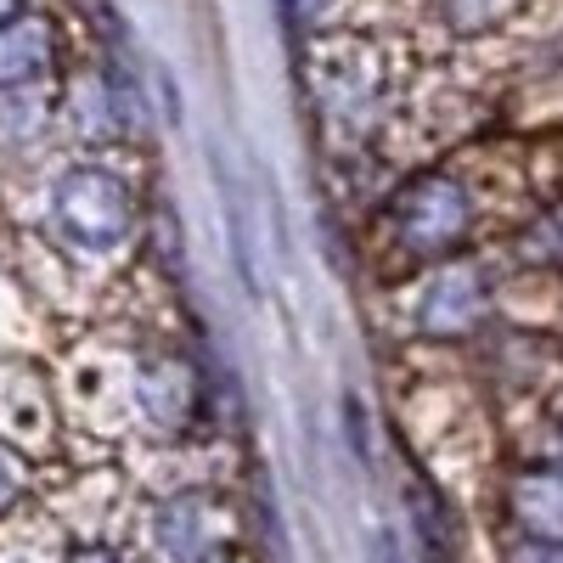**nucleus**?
Wrapping results in <instances>:
<instances>
[{
    "label": "nucleus",
    "instance_id": "f257e3e1",
    "mask_svg": "<svg viewBox=\"0 0 563 563\" xmlns=\"http://www.w3.org/2000/svg\"><path fill=\"white\" fill-rule=\"evenodd\" d=\"M389 220H395V238L406 254L434 260V254H451L474 231V203H467V192L451 175H417L395 198Z\"/></svg>",
    "mask_w": 563,
    "mask_h": 563
},
{
    "label": "nucleus",
    "instance_id": "f03ea898",
    "mask_svg": "<svg viewBox=\"0 0 563 563\" xmlns=\"http://www.w3.org/2000/svg\"><path fill=\"white\" fill-rule=\"evenodd\" d=\"M52 214L79 249H113L130 231V192L119 175L85 164L52 186Z\"/></svg>",
    "mask_w": 563,
    "mask_h": 563
},
{
    "label": "nucleus",
    "instance_id": "7ed1b4c3",
    "mask_svg": "<svg viewBox=\"0 0 563 563\" xmlns=\"http://www.w3.org/2000/svg\"><path fill=\"white\" fill-rule=\"evenodd\" d=\"M57 63V29L45 18H7L0 23V90H29V85H45Z\"/></svg>",
    "mask_w": 563,
    "mask_h": 563
},
{
    "label": "nucleus",
    "instance_id": "20e7f679",
    "mask_svg": "<svg viewBox=\"0 0 563 563\" xmlns=\"http://www.w3.org/2000/svg\"><path fill=\"white\" fill-rule=\"evenodd\" d=\"M490 294H485V276L474 265H451L434 276V288L422 294V327L429 333H467L479 316H485Z\"/></svg>",
    "mask_w": 563,
    "mask_h": 563
},
{
    "label": "nucleus",
    "instance_id": "39448f33",
    "mask_svg": "<svg viewBox=\"0 0 563 563\" xmlns=\"http://www.w3.org/2000/svg\"><path fill=\"white\" fill-rule=\"evenodd\" d=\"M135 395H141V411H147L153 422H186V411H192V389H186L175 361H147L141 366Z\"/></svg>",
    "mask_w": 563,
    "mask_h": 563
},
{
    "label": "nucleus",
    "instance_id": "423d86ee",
    "mask_svg": "<svg viewBox=\"0 0 563 563\" xmlns=\"http://www.w3.org/2000/svg\"><path fill=\"white\" fill-rule=\"evenodd\" d=\"M45 124H52V102H45L40 85L0 90V147H34Z\"/></svg>",
    "mask_w": 563,
    "mask_h": 563
},
{
    "label": "nucleus",
    "instance_id": "0eeeda50",
    "mask_svg": "<svg viewBox=\"0 0 563 563\" xmlns=\"http://www.w3.org/2000/svg\"><path fill=\"white\" fill-rule=\"evenodd\" d=\"M512 507L525 512V525L541 536H563V474H530L512 490Z\"/></svg>",
    "mask_w": 563,
    "mask_h": 563
},
{
    "label": "nucleus",
    "instance_id": "6e6552de",
    "mask_svg": "<svg viewBox=\"0 0 563 563\" xmlns=\"http://www.w3.org/2000/svg\"><path fill=\"white\" fill-rule=\"evenodd\" d=\"M525 254L536 265H563V209H547L530 231H525Z\"/></svg>",
    "mask_w": 563,
    "mask_h": 563
},
{
    "label": "nucleus",
    "instance_id": "1a4fd4ad",
    "mask_svg": "<svg viewBox=\"0 0 563 563\" xmlns=\"http://www.w3.org/2000/svg\"><path fill=\"white\" fill-rule=\"evenodd\" d=\"M18 485H23V467H18L7 451H0V507H7V501L18 496Z\"/></svg>",
    "mask_w": 563,
    "mask_h": 563
},
{
    "label": "nucleus",
    "instance_id": "9d476101",
    "mask_svg": "<svg viewBox=\"0 0 563 563\" xmlns=\"http://www.w3.org/2000/svg\"><path fill=\"white\" fill-rule=\"evenodd\" d=\"M519 563H563V552L558 547H530V552H519Z\"/></svg>",
    "mask_w": 563,
    "mask_h": 563
},
{
    "label": "nucleus",
    "instance_id": "9b49d317",
    "mask_svg": "<svg viewBox=\"0 0 563 563\" xmlns=\"http://www.w3.org/2000/svg\"><path fill=\"white\" fill-rule=\"evenodd\" d=\"M23 12V0H0V23H7V18H18Z\"/></svg>",
    "mask_w": 563,
    "mask_h": 563
},
{
    "label": "nucleus",
    "instance_id": "f8f14e48",
    "mask_svg": "<svg viewBox=\"0 0 563 563\" xmlns=\"http://www.w3.org/2000/svg\"><path fill=\"white\" fill-rule=\"evenodd\" d=\"M79 563H119V558H108V552H85Z\"/></svg>",
    "mask_w": 563,
    "mask_h": 563
}]
</instances>
